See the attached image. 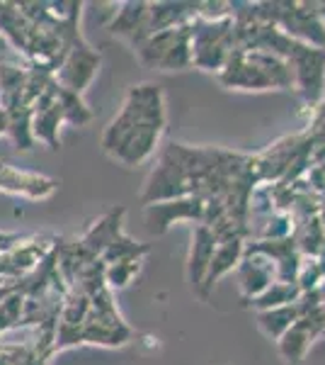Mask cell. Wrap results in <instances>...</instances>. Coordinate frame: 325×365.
Here are the masks:
<instances>
[{"instance_id": "obj_1", "label": "cell", "mask_w": 325, "mask_h": 365, "mask_svg": "<svg viewBox=\"0 0 325 365\" xmlns=\"http://www.w3.org/2000/svg\"><path fill=\"white\" fill-rule=\"evenodd\" d=\"M56 187L54 180H46L41 175L32 173H17L8 163H0V190L8 192H22L29 197H44Z\"/></svg>"}]
</instances>
